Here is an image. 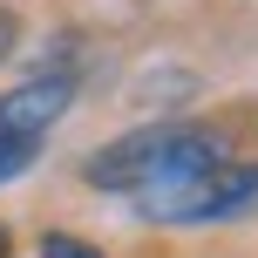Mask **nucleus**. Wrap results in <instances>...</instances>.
I'll return each mask as SVG.
<instances>
[{"instance_id": "obj_4", "label": "nucleus", "mask_w": 258, "mask_h": 258, "mask_svg": "<svg viewBox=\"0 0 258 258\" xmlns=\"http://www.w3.org/2000/svg\"><path fill=\"white\" fill-rule=\"evenodd\" d=\"M34 156H41V136H0V183H7V177H21Z\"/></svg>"}, {"instance_id": "obj_2", "label": "nucleus", "mask_w": 258, "mask_h": 258, "mask_svg": "<svg viewBox=\"0 0 258 258\" xmlns=\"http://www.w3.org/2000/svg\"><path fill=\"white\" fill-rule=\"evenodd\" d=\"M258 211V163H224L197 183L136 197V218L150 224H224V218H251Z\"/></svg>"}, {"instance_id": "obj_1", "label": "nucleus", "mask_w": 258, "mask_h": 258, "mask_svg": "<svg viewBox=\"0 0 258 258\" xmlns=\"http://www.w3.org/2000/svg\"><path fill=\"white\" fill-rule=\"evenodd\" d=\"M231 163V143L204 122H143V129H122L116 143L82 163L89 190H109V197H156V190H177V183H197L211 170Z\"/></svg>"}, {"instance_id": "obj_7", "label": "nucleus", "mask_w": 258, "mask_h": 258, "mask_svg": "<svg viewBox=\"0 0 258 258\" xmlns=\"http://www.w3.org/2000/svg\"><path fill=\"white\" fill-rule=\"evenodd\" d=\"M7 251H14V238H7V231H0V258H7Z\"/></svg>"}, {"instance_id": "obj_5", "label": "nucleus", "mask_w": 258, "mask_h": 258, "mask_svg": "<svg viewBox=\"0 0 258 258\" xmlns=\"http://www.w3.org/2000/svg\"><path fill=\"white\" fill-rule=\"evenodd\" d=\"M41 258H102V251H95L89 238H75V231H48L41 238Z\"/></svg>"}, {"instance_id": "obj_6", "label": "nucleus", "mask_w": 258, "mask_h": 258, "mask_svg": "<svg viewBox=\"0 0 258 258\" xmlns=\"http://www.w3.org/2000/svg\"><path fill=\"white\" fill-rule=\"evenodd\" d=\"M14 48H21V21H14V7H0V68L14 61Z\"/></svg>"}, {"instance_id": "obj_3", "label": "nucleus", "mask_w": 258, "mask_h": 258, "mask_svg": "<svg viewBox=\"0 0 258 258\" xmlns=\"http://www.w3.org/2000/svg\"><path fill=\"white\" fill-rule=\"evenodd\" d=\"M68 102H75V68H41L34 82L0 95V136H41L68 116Z\"/></svg>"}]
</instances>
